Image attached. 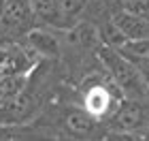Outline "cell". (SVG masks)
I'll use <instances>...</instances> for the list:
<instances>
[{"mask_svg": "<svg viewBox=\"0 0 149 141\" xmlns=\"http://www.w3.org/2000/svg\"><path fill=\"white\" fill-rule=\"evenodd\" d=\"M96 56L100 60V64H102L104 73L111 77V81L117 86V90L124 94V98L149 103V86H147V81L139 73V69L119 49L102 45L96 51Z\"/></svg>", "mask_w": 149, "mask_h": 141, "instance_id": "6da1fadb", "label": "cell"}, {"mask_svg": "<svg viewBox=\"0 0 149 141\" xmlns=\"http://www.w3.org/2000/svg\"><path fill=\"white\" fill-rule=\"evenodd\" d=\"M124 94L107 73H94L81 81V107L100 124H107L117 111Z\"/></svg>", "mask_w": 149, "mask_h": 141, "instance_id": "7a4b0ae2", "label": "cell"}, {"mask_svg": "<svg viewBox=\"0 0 149 141\" xmlns=\"http://www.w3.org/2000/svg\"><path fill=\"white\" fill-rule=\"evenodd\" d=\"M58 124L60 128L68 135L77 137L81 141H90L94 137H98V141L102 139L107 133L104 124H100L98 120H94L81 105H66L58 113Z\"/></svg>", "mask_w": 149, "mask_h": 141, "instance_id": "3957f363", "label": "cell"}, {"mask_svg": "<svg viewBox=\"0 0 149 141\" xmlns=\"http://www.w3.org/2000/svg\"><path fill=\"white\" fill-rule=\"evenodd\" d=\"M149 126V103L145 100L124 98L113 113V118L104 124L107 130H124V133H141L145 135Z\"/></svg>", "mask_w": 149, "mask_h": 141, "instance_id": "277c9868", "label": "cell"}, {"mask_svg": "<svg viewBox=\"0 0 149 141\" xmlns=\"http://www.w3.org/2000/svg\"><path fill=\"white\" fill-rule=\"evenodd\" d=\"M36 28V17L32 13L30 0H6L4 15L0 19V32L9 36H26Z\"/></svg>", "mask_w": 149, "mask_h": 141, "instance_id": "5b68a950", "label": "cell"}, {"mask_svg": "<svg viewBox=\"0 0 149 141\" xmlns=\"http://www.w3.org/2000/svg\"><path fill=\"white\" fill-rule=\"evenodd\" d=\"M111 22L115 24V28L121 32L126 43H134V41H143L149 39V17L136 15V13L117 9L111 13Z\"/></svg>", "mask_w": 149, "mask_h": 141, "instance_id": "8992f818", "label": "cell"}, {"mask_svg": "<svg viewBox=\"0 0 149 141\" xmlns=\"http://www.w3.org/2000/svg\"><path fill=\"white\" fill-rule=\"evenodd\" d=\"M24 45L30 47L36 56L43 58H58L60 56V41L56 36V32L45 26H36L34 30H30L24 36Z\"/></svg>", "mask_w": 149, "mask_h": 141, "instance_id": "52a82bcc", "label": "cell"}, {"mask_svg": "<svg viewBox=\"0 0 149 141\" xmlns=\"http://www.w3.org/2000/svg\"><path fill=\"white\" fill-rule=\"evenodd\" d=\"M30 6L36 17V26L62 28V15H60L58 0H30Z\"/></svg>", "mask_w": 149, "mask_h": 141, "instance_id": "ba28073f", "label": "cell"}, {"mask_svg": "<svg viewBox=\"0 0 149 141\" xmlns=\"http://www.w3.org/2000/svg\"><path fill=\"white\" fill-rule=\"evenodd\" d=\"M0 141H51L49 137H40L36 128H24L19 124H2L0 126Z\"/></svg>", "mask_w": 149, "mask_h": 141, "instance_id": "9c48e42d", "label": "cell"}, {"mask_svg": "<svg viewBox=\"0 0 149 141\" xmlns=\"http://www.w3.org/2000/svg\"><path fill=\"white\" fill-rule=\"evenodd\" d=\"M58 4H60V15H62V28L70 30L79 24L87 6V0H58Z\"/></svg>", "mask_w": 149, "mask_h": 141, "instance_id": "30bf717a", "label": "cell"}, {"mask_svg": "<svg viewBox=\"0 0 149 141\" xmlns=\"http://www.w3.org/2000/svg\"><path fill=\"white\" fill-rule=\"evenodd\" d=\"M119 51L126 58H141V60H149V39L143 41H134V43H126L119 47Z\"/></svg>", "mask_w": 149, "mask_h": 141, "instance_id": "8fae6325", "label": "cell"}, {"mask_svg": "<svg viewBox=\"0 0 149 141\" xmlns=\"http://www.w3.org/2000/svg\"><path fill=\"white\" fill-rule=\"evenodd\" d=\"M100 141H145L141 133H124V130H107Z\"/></svg>", "mask_w": 149, "mask_h": 141, "instance_id": "7c38bea8", "label": "cell"}, {"mask_svg": "<svg viewBox=\"0 0 149 141\" xmlns=\"http://www.w3.org/2000/svg\"><path fill=\"white\" fill-rule=\"evenodd\" d=\"M130 62L139 69V73L143 75V79L147 81V86H149V60H141V58H128Z\"/></svg>", "mask_w": 149, "mask_h": 141, "instance_id": "4fadbf2b", "label": "cell"}, {"mask_svg": "<svg viewBox=\"0 0 149 141\" xmlns=\"http://www.w3.org/2000/svg\"><path fill=\"white\" fill-rule=\"evenodd\" d=\"M4 6H6V0H0V19L4 15Z\"/></svg>", "mask_w": 149, "mask_h": 141, "instance_id": "5bb4252c", "label": "cell"}, {"mask_svg": "<svg viewBox=\"0 0 149 141\" xmlns=\"http://www.w3.org/2000/svg\"><path fill=\"white\" fill-rule=\"evenodd\" d=\"M145 141H149V126H147V130H145Z\"/></svg>", "mask_w": 149, "mask_h": 141, "instance_id": "9a60e30c", "label": "cell"}, {"mask_svg": "<svg viewBox=\"0 0 149 141\" xmlns=\"http://www.w3.org/2000/svg\"><path fill=\"white\" fill-rule=\"evenodd\" d=\"M2 43H4V41H2V32H0V45H2Z\"/></svg>", "mask_w": 149, "mask_h": 141, "instance_id": "2e32d148", "label": "cell"}, {"mask_svg": "<svg viewBox=\"0 0 149 141\" xmlns=\"http://www.w3.org/2000/svg\"><path fill=\"white\" fill-rule=\"evenodd\" d=\"M0 79H4V77H2V75H0Z\"/></svg>", "mask_w": 149, "mask_h": 141, "instance_id": "e0dca14e", "label": "cell"}]
</instances>
